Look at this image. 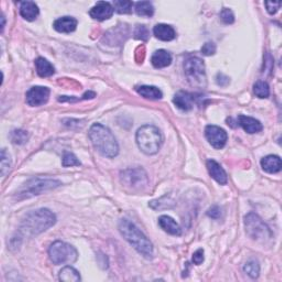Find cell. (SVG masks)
<instances>
[{"instance_id":"16","label":"cell","mask_w":282,"mask_h":282,"mask_svg":"<svg viewBox=\"0 0 282 282\" xmlns=\"http://www.w3.org/2000/svg\"><path fill=\"white\" fill-rule=\"evenodd\" d=\"M53 26L60 34H70L76 30L78 20L73 17H63L58 19Z\"/></svg>"},{"instance_id":"10","label":"cell","mask_w":282,"mask_h":282,"mask_svg":"<svg viewBox=\"0 0 282 282\" xmlns=\"http://www.w3.org/2000/svg\"><path fill=\"white\" fill-rule=\"evenodd\" d=\"M205 137L208 139L210 144L215 149H223L227 140H228V136L223 128L218 127V126H208L205 129Z\"/></svg>"},{"instance_id":"33","label":"cell","mask_w":282,"mask_h":282,"mask_svg":"<svg viewBox=\"0 0 282 282\" xmlns=\"http://www.w3.org/2000/svg\"><path fill=\"white\" fill-rule=\"evenodd\" d=\"M220 19L225 24H232L235 22V16L230 9L224 8L220 12Z\"/></svg>"},{"instance_id":"34","label":"cell","mask_w":282,"mask_h":282,"mask_svg":"<svg viewBox=\"0 0 282 282\" xmlns=\"http://www.w3.org/2000/svg\"><path fill=\"white\" fill-rule=\"evenodd\" d=\"M264 4H266V7H267V12L270 14H276L279 12V9L281 7L280 2H266Z\"/></svg>"},{"instance_id":"11","label":"cell","mask_w":282,"mask_h":282,"mask_svg":"<svg viewBox=\"0 0 282 282\" xmlns=\"http://www.w3.org/2000/svg\"><path fill=\"white\" fill-rule=\"evenodd\" d=\"M51 92L43 86H34L26 93V104L31 107H39L46 104Z\"/></svg>"},{"instance_id":"7","label":"cell","mask_w":282,"mask_h":282,"mask_svg":"<svg viewBox=\"0 0 282 282\" xmlns=\"http://www.w3.org/2000/svg\"><path fill=\"white\" fill-rule=\"evenodd\" d=\"M184 72L190 84L194 88H203L206 86L205 64L198 58H188L184 63Z\"/></svg>"},{"instance_id":"23","label":"cell","mask_w":282,"mask_h":282,"mask_svg":"<svg viewBox=\"0 0 282 282\" xmlns=\"http://www.w3.org/2000/svg\"><path fill=\"white\" fill-rule=\"evenodd\" d=\"M138 94L141 95L146 100H158L164 97L162 92L156 88V86H140L137 88Z\"/></svg>"},{"instance_id":"2","label":"cell","mask_w":282,"mask_h":282,"mask_svg":"<svg viewBox=\"0 0 282 282\" xmlns=\"http://www.w3.org/2000/svg\"><path fill=\"white\" fill-rule=\"evenodd\" d=\"M90 139L95 149L106 158H116L119 154V144L110 129L100 124H95L90 129Z\"/></svg>"},{"instance_id":"32","label":"cell","mask_w":282,"mask_h":282,"mask_svg":"<svg viewBox=\"0 0 282 282\" xmlns=\"http://www.w3.org/2000/svg\"><path fill=\"white\" fill-rule=\"evenodd\" d=\"M134 38L137 40L141 41H148L150 36V32L146 26H137L134 29Z\"/></svg>"},{"instance_id":"4","label":"cell","mask_w":282,"mask_h":282,"mask_svg":"<svg viewBox=\"0 0 282 282\" xmlns=\"http://www.w3.org/2000/svg\"><path fill=\"white\" fill-rule=\"evenodd\" d=\"M136 140L139 149L147 156L158 154L164 142L160 130L152 124H146L141 127L136 136Z\"/></svg>"},{"instance_id":"12","label":"cell","mask_w":282,"mask_h":282,"mask_svg":"<svg viewBox=\"0 0 282 282\" xmlns=\"http://www.w3.org/2000/svg\"><path fill=\"white\" fill-rule=\"evenodd\" d=\"M114 6L107 2H100L90 9V16L97 21H105L110 19L114 14Z\"/></svg>"},{"instance_id":"6","label":"cell","mask_w":282,"mask_h":282,"mask_svg":"<svg viewBox=\"0 0 282 282\" xmlns=\"http://www.w3.org/2000/svg\"><path fill=\"white\" fill-rule=\"evenodd\" d=\"M48 256L54 264H74L78 258V252L72 245L64 242H56L48 249Z\"/></svg>"},{"instance_id":"15","label":"cell","mask_w":282,"mask_h":282,"mask_svg":"<svg viewBox=\"0 0 282 282\" xmlns=\"http://www.w3.org/2000/svg\"><path fill=\"white\" fill-rule=\"evenodd\" d=\"M173 102H174L178 110H181L183 112H188L194 107L195 98L194 95L186 93V92H178V93L174 96Z\"/></svg>"},{"instance_id":"29","label":"cell","mask_w":282,"mask_h":282,"mask_svg":"<svg viewBox=\"0 0 282 282\" xmlns=\"http://www.w3.org/2000/svg\"><path fill=\"white\" fill-rule=\"evenodd\" d=\"M12 169V160L10 156L7 154L6 149L2 150V164H0V170H2V176L4 178Z\"/></svg>"},{"instance_id":"14","label":"cell","mask_w":282,"mask_h":282,"mask_svg":"<svg viewBox=\"0 0 282 282\" xmlns=\"http://www.w3.org/2000/svg\"><path fill=\"white\" fill-rule=\"evenodd\" d=\"M238 124L245 130L246 132L254 134H258L262 132L264 129L262 124L257 119H254L252 117H248V116H244L240 115L238 117Z\"/></svg>"},{"instance_id":"25","label":"cell","mask_w":282,"mask_h":282,"mask_svg":"<svg viewBox=\"0 0 282 282\" xmlns=\"http://www.w3.org/2000/svg\"><path fill=\"white\" fill-rule=\"evenodd\" d=\"M60 280L65 282H78L80 281V276L78 270H75L73 267H65L60 272Z\"/></svg>"},{"instance_id":"21","label":"cell","mask_w":282,"mask_h":282,"mask_svg":"<svg viewBox=\"0 0 282 282\" xmlns=\"http://www.w3.org/2000/svg\"><path fill=\"white\" fill-rule=\"evenodd\" d=\"M262 166L264 171L270 173V174H276V173H279L281 171L282 162L278 156H268L262 159Z\"/></svg>"},{"instance_id":"5","label":"cell","mask_w":282,"mask_h":282,"mask_svg":"<svg viewBox=\"0 0 282 282\" xmlns=\"http://www.w3.org/2000/svg\"><path fill=\"white\" fill-rule=\"evenodd\" d=\"M61 186V182L58 180H53V178H32V180L26 182L17 192V198L26 200L34 198L36 196V195H41L46 192L52 191V190H56Z\"/></svg>"},{"instance_id":"18","label":"cell","mask_w":282,"mask_h":282,"mask_svg":"<svg viewBox=\"0 0 282 282\" xmlns=\"http://www.w3.org/2000/svg\"><path fill=\"white\" fill-rule=\"evenodd\" d=\"M159 225L161 226L162 230L172 236H181L182 235L181 227L178 226L176 222L172 218H170V216H166V215L161 216V218H159Z\"/></svg>"},{"instance_id":"17","label":"cell","mask_w":282,"mask_h":282,"mask_svg":"<svg viewBox=\"0 0 282 282\" xmlns=\"http://www.w3.org/2000/svg\"><path fill=\"white\" fill-rule=\"evenodd\" d=\"M20 14L26 21H34L39 17L40 10L34 2H22L20 4Z\"/></svg>"},{"instance_id":"13","label":"cell","mask_w":282,"mask_h":282,"mask_svg":"<svg viewBox=\"0 0 282 282\" xmlns=\"http://www.w3.org/2000/svg\"><path fill=\"white\" fill-rule=\"evenodd\" d=\"M206 166H208L210 176L218 184H220V186H226L228 178H227L225 170L222 168L218 162H216L215 160H208L206 162Z\"/></svg>"},{"instance_id":"1","label":"cell","mask_w":282,"mask_h":282,"mask_svg":"<svg viewBox=\"0 0 282 282\" xmlns=\"http://www.w3.org/2000/svg\"><path fill=\"white\" fill-rule=\"evenodd\" d=\"M56 223V216L48 208L32 210L26 214L20 225V232L24 236L34 237L40 235L53 227Z\"/></svg>"},{"instance_id":"26","label":"cell","mask_w":282,"mask_h":282,"mask_svg":"<svg viewBox=\"0 0 282 282\" xmlns=\"http://www.w3.org/2000/svg\"><path fill=\"white\" fill-rule=\"evenodd\" d=\"M134 2L129 0H116L114 2V9L115 12L120 14H129L132 12Z\"/></svg>"},{"instance_id":"36","label":"cell","mask_w":282,"mask_h":282,"mask_svg":"<svg viewBox=\"0 0 282 282\" xmlns=\"http://www.w3.org/2000/svg\"><path fill=\"white\" fill-rule=\"evenodd\" d=\"M193 262L196 266H200L204 262V250L198 249V250L193 254Z\"/></svg>"},{"instance_id":"35","label":"cell","mask_w":282,"mask_h":282,"mask_svg":"<svg viewBox=\"0 0 282 282\" xmlns=\"http://www.w3.org/2000/svg\"><path fill=\"white\" fill-rule=\"evenodd\" d=\"M202 53L206 56H214L216 53V46L214 44L213 42H208L205 43L202 48Z\"/></svg>"},{"instance_id":"8","label":"cell","mask_w":282,"mask_h":282,"mask_svg":"<svg viewBox=\"0 0 282 282\" xmlns=\"http://www.w3.org/2000/svg\"><path fill=\"white\" fill-rule=\"evenodd\" d=\"M245 227L247 235L257 242H266L272 238L269 227L266 225L262 220L257 214L249 213L245 218Z\"/></svg>"},{"instance_id":"3","label":"cell","mask_w":282,"mask_h":282,"mask_svg":"<svg viewBox=\"0 0 282 282\" xmlns=\"http://www.w3.org/2000/svg\"><path fill=\"white\" fill-rule=\"evenodd\" d=\"M119 232L122 237L137 250L141 256L147 259L154 257V246L147 237L141 232L138 227L128 220H122L118 225Z\"/></svg>"},{"instance_id":"22","label":"cell","mask_w":282,"mask_h":282,"mask_svg":"<svg viewBox=\"0 0 282 282\" xmlns=\"http://www.w3.org/2000/svg\"><path fill=\"white\" fill-rule=\"evenodd\" d=\"M36 68L38 75L41 78H51L56 73V68H54L53 65L43 58H39L36 60Z\"/></svg>"},{"instance_id":"20","label":"cell","mask_w":282,"mask_h":282,"mask_svg":"<svg viewBox=\"0 0 282 282\" xmlns=\"http://www.w3.org/2000/svg\"><path fill=\"white\" fill-rule=\"evenodd\" d=\"M154 34L156 36V39L164 42L174 40L176 36V30L171 26L168 24H156L154 29Z\"/></svg>"},{"instance_id":"24","label":"cell","mask_w":282,"mask_h":282,"mask_svg":"<svg viewBox=\"0 0 282 282\" xmlns=\"http://www.w3.org/2000/svg\"><path fill=\"white\" fill-rule=\"evenodd\" d=\"M136 14L139 17H146V18H151L154 14V4L150 2H139L136 4L134 6Z\"/></svg>"},{"instance_id":"31","label":"cell","mask_w":282,"mask_h":282,"mask_svg":"<svg viewBox=\"0 0 282 282\" xmlns=\"http://www.w3.org/2000/svg\"><path fill=\"white\" fill-rule=\"evenodd\" d=\"M63 166L68 168V166H82L80 161L78 159V156L70 154V152H66L63 156V162H62Z\"/></svg>"},{"instance_id":"9","label":"cell","mask_w":282,"mask_h":282,"mask_svg":"<svg viewBox=\"0 0 282 282\" xmlns=\"http://www.w3.org/2000/svg\"><path fill=\"white\" fill-rule=\"evenodd\" d=\"M120 180L124 186L132 190H144L148 186L149 178L147 172L141 168L138 169H128L120 173Z\"/></svg>"},{"instance_id":"39","label":"cell","mask_w":282,"mask_h":282,"mask_svg":"<svg viewBox=\"0 0 282 282\" xmlns=\"http://www.w3.org/2000/svg\"><path fill=\"white\" fill-rule=\"evenodd\" d=\"M4 24H6V21H4V14H2V32L4 31Z\"/></svg>"},{"instance_id":"27","label":"cell","mask_w":282,"mask_h":282,"mask_svg":"<svg viewBox=\"0 0 282 282\" xmlns=\"http://www.w3.org/2000/svg\"><path fill=\"white\" fill-rule=\"evenodd\" d=\"M30 134L28 132H24V130H14V132L10 134V139H12V144L22 146L26 144V141L29 140Z\"/></svg>"},{"instance_id":"19","label":"cell","mask_w":282,"mask_h":282,"mask_svg":"<svg viewBox=\"0 0 282 282\" xmlns=\"http://www.w3.org/2000/svg\"><path fill=\"white\" fill-rule=\"evenodd\" d=\"M151 63L156 68H166L171 65L172 56L166 50L156 51L151 58Z\"/></svg>"},{"instance_id":"30","label":"cell","mask_w":282,"mask_h":282,"mask_svg":"<svg viewBox=\"0 0 282 282\" xmlns=\"http://www.w3.org/2000/svg\"><path fill=\"white\" fill-rule=\"evenodd\" d=\"M244 271L250 276L252 279H256L259 276V272H260V266L259 264L256 262V260H252L245 264L244 267Z\"/></svg>"},{"instance_id":"28","label":"cell","mask_w":282,"mask_h":282,"mask_svg":"<svg viewBox=\"0 0 282 282\" xmlns=\"http://www.w3.org/2000/svg\"><path fill=\"white\" fill-rule=\"evenodd\" d=\"M254 93L259 98H268L270 96V88L269 85L264 82V80H258V82L254 86Z\"/></svg>"},{"instance_id":"38","label":"cell","mask_w":282,"mask_h":282,"mask_svg":"<svg viewBox=\"0 0 282 282\" xmlns=\"http://www.w3.org/2000/svg\"><path fill=\"white\" fill-rule=\"evenodd\" d=\"M208 215L210 216V218L218 220L222 216V210L218 208V206H213V208L208 210Z\"/></svg>"},{"instance_id":"37","label":"cell","mask_w":282,"mask_h":282,"mask_svg":"<svg viewBox=\"0 0 282 282\" xmlns=\"http://www.w3.org/2000/svg\"><path fill=\"white\" fill-rule=\"evenodd\" d=\"M230 78H227L223 73H218V76H216V83L222 86V88H226V86L230 84Z\"/></svg>"}]
</instances>
